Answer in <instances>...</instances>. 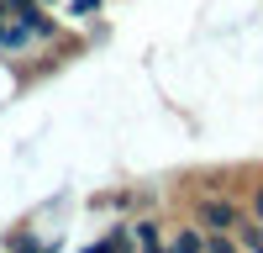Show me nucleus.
Wrapping results in <instances>:
<instances>
[{
    "label": "nucleus",
    "instance_id": "1",
    "mask_svg": "<svg viewBox=\"0 0 263 253\" xmlns=\"http://www.w3.org/2000/svg\"><path fill=\"white\" fill-rule=\"evenodd\" d=\"M248 216V206L242 201H232L227 195V185H211V190H200V195H195V206H190V222L195 227H205V232H237V222Z\"/></svg>",
    "mask_w": 263,
    "mask_h": 253
},
{
    "label": "nucleus",
    "instance_id": "2",
    "mask_svg": "<svg viewBox=\"0 0 263 253\" xmlns=\"http://www.w3.org/2000/svg\"><path fill=\"white\" fill-rule=\"evenodd\" d=\"M126 243H132V248L158 253V248H163V222L153 216V211H137V216H126Z\"/></svg>",
    "mask_w": 263,
    "mask_h": 253
},
{
    "label": "nucleus",
    "instance_id": "3",
    "mask_svg": "<svg viewBox=\"0 0 263 253\" xmlns=\"http://www.w3.org/2000/svg\"><path fill=\"white\" fill-rule=\"evenodd\" d=\"M163 248L168 253H205V227H174V232H163Z\"/></svg>",
    "mask_w": 263,
    "mask_h": 253
},
{
    "label": "nucleus",
    "instance_id": "4",
    "mask_svg": "<svg viewBox=\"0 0 263 253\" xmlns=\"http://www.w3.org/2000/svg\"><path fill=\"white\" fill-rule=\"evenodd\" d=\"M105 16V0H63V21L69 27H95Z\"/></svg>",
    "mask_w": 263,
    "mask_h": 253
},
{
    "label": "nucleus",
    "instance_id": "5",
    "mask_svg": "<svg viewBox=\"0 0 263 253\" xmlns=\"http://www.w3.org/2000/svg\"><path fill=\"white\" fill-rule=\"evenodd\" d=\"M248 216H253V222H263V179L248 190Z\"/></svg>",
    "mask_w": 263,
    "mask_h": 253
},
{
    "label": "nucleus",
    "instance_id": "6",
    "mask_svg": "<svg viewBox=\"0 0 263 253\" xmlns=\"http://www.w3.org/2000/svg\"><path fill=\"white\" fill-rule=\"evenodd\" d=\"M37 6H58V0H37Z\"/></svg>",
    "mask_w": 263,
    "mask_h": 253
},
{
    "label": "nucleus",
    "instance_id": "7",
    "mask_svg": "<svg viewBox=\"0 0 263 253\" xmlns=\"http://www.w3.org/2000/svg\"><path fill=\"white\" fill-rule=\"evenodd\" d=\"M0 248H6V238H0Z\"/></svg>",
    "mask_w": 263,
    "mask_h": 253
}]
</instances>
